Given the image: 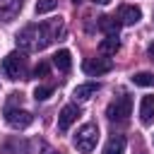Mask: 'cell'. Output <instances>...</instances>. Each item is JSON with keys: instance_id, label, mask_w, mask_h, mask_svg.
I'll use <instances>...</instances> for the list:
<instances>
[{"instance_id": "obj_7", "label": "cell", "mask_w": 154, "mask_h": 154, "mask_svg": "<svg viewBox=\"0 0 154 154\" xmlns=\"http://www.w3.org/2000/svg\"><path fill=\"white\" fill-rule=\"evenodd\" d=\"M77 118H79V108H77L75 103L65 106V108L60 111V116H58V130H60V132L70 130V125H72V123H75Z\"/></svg>"}, {"instance_id": "obj_11", "label": "cell", "mask_w": 154, "mask_h": 154, "mask_svg": "<svg viewBox=\"0 0 154 154\" xmlns=\"http://www.w3.org/2000/svg\"><path fill=\"white\" fill-rule=\"evenodd\" d=\"M140 120H142V125H152L154 123V96H142V101H140Z\"/></svg>"}, {"instance_id": "obj_2", "label": "cell", "mask_w": 154, "mask_h": 154, "mask_svg": "<svg viewBox=\"0 0 154 154\" xmlns=\"http://www.w3.org/2000/svg\"><path fill=\"white\" fill-rule=\"evenodd\" d=\"M0 70L7 79H24L26 77V55L19 53V51H12L10 55L2 58Z\"/></svg>"}, {"instance_id": "obj_19", "label": "cell", "mask_w": 154, "mask_h": 154, "mask_svg": "<svg viewBox=\"0 0 154 154\" xmlns=\"http://www.w3.org/2000/svg\"><path fill=\"white\" fill-rule=\"evenodd\" d=\"M48 70H51V67H48V63H38V65L34 67V77H46V75H48Z\"/></svg>"}, {"instance_id": "obj_9", "label": "cell", "mask_w": 154, "mask_h": 154, "mask_svg": "<svg viewBox=\"0 0 154 154\" xmlns=\"http://www.w3.org/2000/svg\"><path fill=\"white\" fill-rule=\"evenodd\" d=\"M22 5H24V0H0V19H5V22L14 19L22 12Z\"/></svg>"}, {"instance_id": "obj_3", "label": "cell", "mask_w": 154, "mask_h": 154, "mask_svg": "<svg viewBox=\"0 0 154 154\" xmlns=\"http://www.w3.org/2000/svg\"><path fill=\"white\" fill-rule=\"evenodd\" d=\"M96 142H99V128H96L94 123H84V125L77 130V135L72 137L75 149L82 152V154H89V152L96 147Z\"/></svg>"}, {"instance_id": "obj_8", "label": "cell", "mask_w": 154, "mask_h": 154, "mask_svg": "<svg viewBox=\"0 0 154 154\" xmlns=\"http://www.w3.org/2000/svg\"><path fill=\"white\" fill-rule=\"evenodd\" d=\"M118 19H120V24H137L140 19H142V12H140V7H135V5H120L118 7Z\"/></svg>"}, {"instance_id": "obj_17", "label": "cell", "mask_w": 154, "mask_h": 154, "mask_svg": "<svg viewBox=\"0 0 154 154\" xmlns=\"http://www.w3.org/2000/svg\"><path fill=\"white\" fill-rule=\"evenodd\" d=\"M58 7V0H36V14H46V12H53Z\"/></svg>"}, {"instance_id": "obj_14", "label": "cell", "mask_w": 154, "mask_h": 154, "mask_svg": "<svg viewBox=\"0 0 154 154\" xmlns=\"http://www.w3.org/2000/svg\"><path fill=\"white\" fill-rule=\"evenodd\" d=\"M96 89H99V84H94V82H87V84H79V87H75L72 96H75V101H87L91 94H96Z\"/></svg>"}, {"instance_id": "obj_5", "label": "cell", "mask_w": 154, "mask_h": 154, "mask_svg": "<svg viewBox=\"0 0 154 154\" xmlns=\"http://www.w3.org/2000/svg\"><path fill=\"white\" fill-rule=\"evenodd\" d=\"M5 120H7L10 128L24 130V128H29L34 123V116L29 111H24V108H5Z\"/></svg>"}, {"instance_id": "obj_18", "label": "cell", "mask_w": 154, "mask_h": 154, "mask_svg": "<svg viewBox=\"0 0 154 154\" xmlns=\"http://www.w3.org/2000/svg\"><path fill=\"white\" fill-rule=\"evenodd\" d=\"M51 94H53V87H51V84H38V87L34 89V99H36V101H46Z\"/></svg>"}, {"instance_id": "obj_4", "label": "cell", "mask_w": 154, "mask_h": 154, "mask_svg": "<svg viewBox=\"0 0 154 154\" xmlns=\"http://www.w3.org/2000/svg\"><path fill=\"white\" fill-rule=\"evenodd\" d=\"M130 113H132V96H128V94L118 96V99L111 101L108 108H106V116H108L111 120H128Z\"/></svg>"}, {"instance_id": "obj_10", "label": "cell", "mask_w": 154, "mask_h": 154, "mask_svg": "<svg viewBox=\"0 0 154 154\" xmlns=\"http://www.w3.org/2000/svg\"><path fill=\"white\" fill-rule=\"evenodd\" d=\"M120 26H123L120 19L113 17V14H103V17H99V29H101L106 36H118Z\"/></svg>"}, {"instance_id": "obj_12", "label": "cell", "mask_w": 154, "mask_h": 154, "mask_svg": "<svg viewBox=\"0 0 154 154\" xmlns=\"http://www.w3.org/2000/svg\"><path fill=\"white\" fill-rule=\"evenodd\" d=\"M125 137L123 135H113L108 142H106V147H103V154H125Z\"/></svg>"}, {"instance_id": "obj_13", "label": "cell", "mask_w": 154, "mask_h": 154, "mask_svg": "<svg viewBox=\"0 0 154 154\" xmlns=\"http://www.w3.org/2000/svg\"><path fill=\"white\" fill-rule=\"evenodd\" d=\"M53 65L60 70V72H70V67H72V55H70V51H58L55 55H53Z\"/></svg>"}, {"instance_id": "obj_16", "label": "cell", "mask_w": 154, "mask_h": 154, "mask_svg": "<svg viewBox=\"0 0 154 154\" xmlns=\"http://www.w3.org/2000/svg\"><path fill=\"white\" fill-rule=\"evenodd\" d=\"M132 82L137 87H154V75L152 72H137V75H132Z\"/></svg>"}, {"instance_id": "obj_20", "label": "cell", "mask_w": 154, "mask_h": 154, "mask_svg": "<svg viewBox=\"0 0 154 154\" xmlns=\"http://www.w3.org/2000/svg\"><path fill=\"white\" fill-rule=\"evenodd\" d=\"M147 55H149V60L154 63V43H149V48H147Z\"/></svg>"}, {"instance_id": "obj_22", "label": "cell", "mask_w": 154, "mask_h": 154, "mask_svg": "<svg viewBox=\"0 0 154 154\" xmlns=\"http://www.w3.org/2000/svg\"><path fill=\"white\" fill-rule=\"evenodd\" d=\"M72 2H75V5H77V2H82V0H72Z\"/></svg>"}, {"instance_id": "obj_15", "label": "cell", "mask_w": 154, "mask_h": 154, "mask_svg": "<svg viewBox=\"0 0 154 154\" xmlns=\"http://www.w3.org/2000/svg\"><path fill=\"white\" fill-rule=\"evenodd\" d=\"M118 48H120L118 36H106V38H101V43H99V51H101L103 55H116Z\"/></svg>"}, {"instance_id": "obj_1", "label": "cell", "mask_w": 154, "mask_h": 154, "mask_svg": "<svg viewBox=\"0 0 154 154\" xmlns=\"http://www.w3.org/2000/svg\"><path fill=\"white\" fill-rule=\"evenodd\" d=\"M65 36V22L60 17L41 22V24H29L17 34V46L26 53H36L43 51L46 46H51L53 41H60Z\"/></svg>"}, {"instance_id": "obj_21", "label": "cell", "mask_w": 154, "mask_h": 154, "mask_svg": "<svg viewBox=\"0 0 154 154\" xmlns=\"http://www.w3.org/2000/svg\"><path fill=\"white\" fill-rule=\"evenodd\" d=\"M91 2H96V5H106V2H111V0H91Z\"/></svg>"}, {"instance_id": "obj_6", "label": "cell", "mask_w": 154, "mask_h": 154, "mask_svg": "<svg viewBox=\"0 0 154 154\" xmlns=\"http://www.w3.org/2000/svg\"><path fill=\"white\" fill-rule=\"evenodd\" d=\"M82 70L89 77H99V75H106L113 70V60L111 58H87L82 63Z\"/></svg>"}]
</instances>
